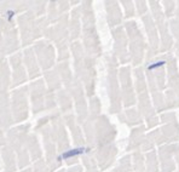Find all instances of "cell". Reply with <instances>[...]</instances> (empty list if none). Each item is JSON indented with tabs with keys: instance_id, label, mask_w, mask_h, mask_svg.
Instances as JSON below:
<instances>
[{
	"instance_id": "1",
	"label": "cell",
	"mask_w": 179,
	"mask_h": 172,
	"mask_svg": "<svg viewBox=\"0 0 179 172\" xmlns=\"http://www.w3.org/2000/svg\"><path fill=\"white\" fill-rule=\"evenodd\" d=\"M85 151H86V149H85V148H75V149H70V150L64 151L61 156H58V158H57V160H62V159L73 158V156H75V155H79V154L85 153Z\"/></svg>"
},
{
	"instance_id": "2",
	"label": "cell",
	"mask_w": 179,
	"mask_h": 172,
	"mask_svg": "<svg viewBox=\"0 0 179 172\" xmlns=\"http://www.w3.org/2000/svg\"><path fill=\"white\" fill-rule=\"evenodd\" d=\"M165 64V62L163 61H160V62H156V63H154V64H151V66H149L148 67V69H155V68H157V67H161V66H163Z\"/></svg>"
},
{
	"instance_id": "3",
	"label": "cell",
	"mask_w": 179,
	"mask_h": 172,
	"mask_svg": "<svg viewBox=\"0 0 179 172\" xmlns=\"http://www.w3.org/2000/svg\"><path fill=\"white\" fill-rule=\"evenodd\" d=\"M7 15H9V20H11V18H12V16H13V12H12V11H9V13H7Z\"/></svg>"
}]
</instances>
